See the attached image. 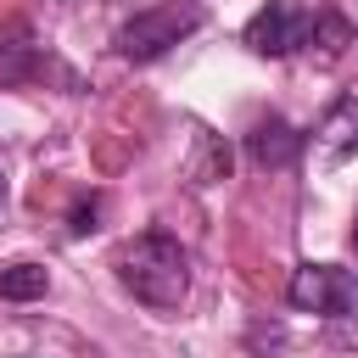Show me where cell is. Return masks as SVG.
I'll use <instances>...</instances> for the list:
<instances>
[{
    "label": "cell",
    "mask_w": 358,
    "mask_h": 358,
    "mask_svg": "<svg viewBox=\"0 0 358 358\" xmlns=\"http://www.w3.org/2000/svg\"><path fill=\"white\" fill-rule=\"evenodd\" d=\"M117 280H123L145 308L173 313V308L190 296V252L179 246V235L145 229V235H134V241L117 246Z\"/></svg>",
    "instance_id": "cell-1"
},
{
    "label": "cell",
    "mask_w": 358,
    "mask_h": 358,
    "mask_svg": "<svg viewBox=\"0 0 358 358\" xmlns=\"http://www.w3.org/2000/svg\"><path fill=\"white\" fill-rule=\"evenodd\" d=\"M207 22V11L196 6V0H162V6H145V11H134L123 28H117V56H129V62H157V56H168L179 39H190L196 28Z\"/></svg>",
    "instance_id": "cell-2"
},
{
    "label": "cell",
    "mask_w": 358,
    "mask_h": 358,
    "mask_svg": "<svg viewBox=\"0 0 358 358\" xmlns=\"http://www.w3.org/2000/svg\"><path fill=\"white\" fill-rule=\"evenodd\" d=\"M291 308L296 313H324V319H341L358 308V274L341 268V263H302L285 285Z\"/></svg>",
    "instance_id": "cell-4"
},
{
    "label": "cell",
    "mask_w": 358,
    "mask_h": 358,
    "mask_svg": "<svg viewBox=\"0 0 358 358\" xmlns=\"http://www.w3.org/2000/svg\"><path fill=\"white\" fill-rule=\"evenodd\" d=\"M319 22H324V11L308 6V0H268V6L241 28V39H246V50H257V56H296V50L319 34Z\"/></svg>",
    "instance_id": "cell-3"
},
{
    "label": "cell",
    "mask_w": 358,
    "mask_h": 358,
    "mask_svg": "<svg viewBox=\"0 0 358 358\" xmlns=\"http://www.w3.org/2000/svg\"><path fill=\"white\" fill-rule=\"evenodd\" d=\"M246 151H252V162H257V168L280 173V168H291V157L302 151V134H296L285 117H263V123L246 134Z\"/></svg>",
    "instance_id": "cell-6"
},
{
    "label": "cell",
    "mask_w": 358,
    "mask_h": 358,
    "mask_svg": "<svg viewBox=\"0 0 358 358\" xmlns=\"http://www.w3.org/2000/svg\"><path fill=\"white\" fill-rule=\"evenodd\" d=\"M50 291V274L39 263H6L0 268V302H34Z\"/></svg>",
    "instance_id": "cell-7"
},
{
    "label": "cell",
    "mask_w": 358,
    "mask_h": 358,
    "mask_svg": "<svg viewBox=\"0 0 358 358\" xmlns=\"http://www.w3.org/2000/svg\"><path fill=\"white\" fill-rule=\"evenodd\" d=\"M358 151V95H336L313 129V157L319 168H341Z\"/></svg>",
    "instance_id": "cell-5"
},
{
    "label": "cell",
    "mask_w": 358,
    "mask_h": 358,
    "mask_svg": "<svg viewBox=\"0 0 358 358\" xmlns=\"http://www.w3.org/2000/svg\"><path fill=\"white\" fill-rule=\"evenodd\" d=\"M352 246H358V218H352Z\"/></svg>",
    "instance_id": "cell-8"
}]
</instances>
